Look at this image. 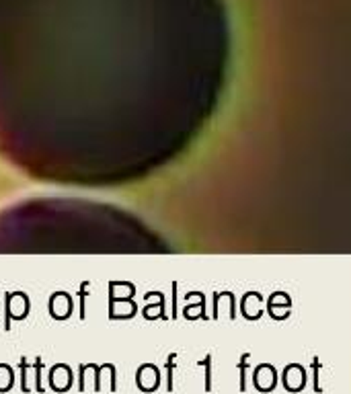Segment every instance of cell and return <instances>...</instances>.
<instances>
[{"label":"cell","instance_id":"obj_1","mask_svg":"<svg viewBox=\"0 0 351 394\" xmlns=\"http://www.w3.org/2000/svg\"><path fill=\"white\" fill-rule=\"evenodd\" d=\"M68 384H70V372L68 370H56L54 372V386L58 388V391H64V388H68Z\"/></svg>","mask_w":351,"mask_h":394},{"label":"cell","instance_id":"obj_2","mask_svg":"<svg viewBox=\"0 0 351 394\" xmlns=\"http://www.w3.org/2000/svg\"><path fill=\"white\" fill-rule=\"evenodd\" d=\"M8 384H10V374L6 368H0V391L8 388Z\"/></svg>","mask_w":351,"mask_h":394}]
</instances>
